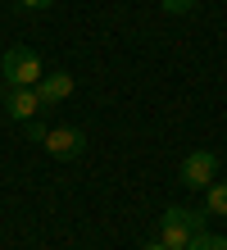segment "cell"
I'll list each match as a JSON object with an SVG mask.
<instances>
[{
	"label": "cell",
	"mask_w": 227,
	"mask_h": 250,
	"mask_svg": "<svg viewBox=\"0 0 227 250\" xmlns=\"http://www.w3.org/2000/svg\"><path fill=\"white\" fill-rule=\"evenodd\" d=\"M0 73H5V86H37L45 78V64H41L37 50L9 46L5 55H0Z\"/></svg>",
	"instance_id": "1"
},
{
	"label": "cell",
	"mask_w": 227,
	"mask_h": 250,
	"mask_svg": "<svg viewBox=\"0 0 227 250\" xmlns=\"http://www.w3.org/2000/svg\"><path fill=\"white\" fill-rule=\"evenodd\" d=\"M186 250H227V237H209V232H195Z\"/></svg>",
	"instance_id": "8"
},
{
	"label": "cell",
	"mask_w": 227,
	"mask_h": 250,
	"mask_svg": "<svg viewBox=\"0 0 227 250\" xmlns=\"http://www.w3.org/2000/svg\"><path fill=\"white\" fill-rule=\"evenodd\" d=\"M41 146H45V155H55V159H78L86 150V137H82V127L64 123V127H45Z\"/></svg>",
	"instance_id": "4"
},
{
	"label": "cell",
	"mask_w": 227,
	"mask_h": 250,
	"mask_svg": "<svg viewBox=\"0 0 227 250\" xmlns=\"http://www.w3.org/2000/svg\"><path fill=\"white\" fill-rule=\"evenodd\" d=\"M37 96L45 100V105H59V100H68V96H73V73H68V68H50V73L37 82Z\"/></svg>",
	"instance_id": "6"
},
{
	"label": "cell",
	"mask_w": 227,
	"mask_h": 250,
	"mask_svg": "<svg viewBox=\"0 0 227 250\" xmlns=\"http://www.w3.org/2000/svg\"><path fill=\"white\" fill-rule=\"evenodd\" d=\"M55 0H19V9H50Z\"/></svg>",
	"instance_id": "10"
},
{
	"label": "cell",
	"mask_w": 227,
	"mask_h": 250,
	"mask_svg": "<svg viewBox=\"0 0 227 250\" xmlns=\"http://www.w3.org/2000/svg\"><path fill=\"white\" fill-rule=\"evenodd\" d=\"M200 223H205L200 214H191V209H182V205H173V209H164V218H159V241L168 246V250H186L195 232H205Z\"/></svg>",
	"instance_id": "2"
},
{
	"label": "cell",
	"mask_w": 227,
	"mask_h": 250,
	"mask_svg": "<svg viewBox=\"0 0 227 250\" xmlns=\"http://www.w3.org/2000/svg\"><path fill=\"white\" fill-rule=\"evenodd\" d=\"M141 250H168V246H164V241H159V237H155V241H145V246H141Z\"/></svg>",
	"instance_id": "11"
},
{
	"label": "cell",
	"mask_w": 227,
	"mask_h": 250,
	"mask_svg": "<svg viewBox=\"0 0 227 250\" xmlns=\"http://www.w3.org/2000/svg\"><path fill=\"white\" fill-rule=\"evenodd\" d=\"M205 214L227 218V182H214V187L205 191Z\"/></svg>",
	"instance_id": "7"
},
{
	"label": "cell",
	"mask_w": 227,
	"mask_h": 250,
	"mask_svg": "<svg viewBox=\"0 0 227 250\" xmlns=\"http://www.w3.org/2000/svg\"><path fill=\"white\" fill-rule=\"evenodd\" d=\"M45 109V100L37 96V86H5V114L14 123H32Z\"/></svg>",
	"instance_id": "5"
},
{
	"label": "cell",
	"mask_w": 227,
	"mask_h": 250,
	"mask_svg": "<svg viewBox=\"0 0 227 250\" xmlns=\"http://www.w3.org/2000/svg\"><path fill=\"white\" fill-rule=\"evenodd\" d=\"M182 187H191V191H209L218 182V155L214 150H191L186 159H182Z\"/></svg>",
	"instance_id": "3"
},
{
	"label": "cell",
	"mask_w": 227,
	"mask_h": 250,
	"mask_svg": "<svg viewBox=\"0 0 227 250\" xmlns=\"http://www.w3.org/2000/svg\"><path fill=\"white\" fill-rule=\"evenodd\" d=\"M164 5V14H186V9H195L200 0H159Z\"/></svg>",
	"instance_id": "9"
}]
</instances>
